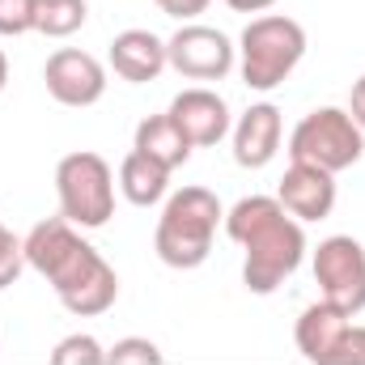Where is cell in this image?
<instances>
[{
    "instance_id": "cell-1",
    "label": "cell",
    "mask_w": 365,
    "mask_h": 365,
    "mask_svg": "<svg viewBox=\"0 0 365 365\" xmlns=\"http://www.w3.org/2000/svg\"><path fill=\"white\" fill-rule=\"evenodd\" d=\"M225 234L247 247L242 284L251 293H276L284 276L297 272L306 234L302 225L284 212V204L272 195H247L225 212Z\"/></svg>"
},
{
    "instance_id": "cell-24",
    "label": "cell",
    "mask_w": 365,
    "mask_h": 365,
    "mask_svg": "<svg viewBox=\"0 0 365 365\" xmlns=\"http://www.w3.org/2000/svg\"><path fill=\"white\" fill-rule=\"evenodd\" d=\"M208 4H212V0H158V9H162L166 17H182V21H187V17H200Z\"/></svg>"
},
{
    "instance_id": "cell-19",
    "label": "cell",
    "mask_w": 365,
    "mask_h": 365,
    "mask_svg": "<svg viewBox=\"0 0 365 365\" xmlns=\"http://www.w3.org/2000/svg\"><path fill=\"white\" fill-rule=\"evenodd\" d=\"M51 365H106V353L93 336H68L51 353Z\"/></svg>"
},
{
    "instance_id": "cell-15",
    "label": "cell",
    "mask_w": 365,
    "mask_h": 365,
    "mask_svg": "<svg viewBox=\"0 0 365 365\" xmlns=\"http://www.w3.org/2000/svg\"><path fill=\"white\" fill-rule=\"evenodd\" d=\"M349 327H353V323H349L344 310L319 302V306H310V310L297 319V331H293L297 353H302L306 361H314V365H331V353H336V344L344 340Z\"/></svg>"
},
{
    "instance_id": "cell-18",
    "label": "cell",
    "mask_w": 365,
    "mask_h": 365,
    "mask_svg": "<svg viewBox=\"0 0 365 365\" xmlns=\"http://www.w3.org/2000/svg\"><path fill=\"white\" fill-rule=\"evenodd\" d=\"M90 21L86 0H34V30L47 38H68Z\"/></svg>"
},
{
    "instance_id": "cell-5",
    "label": "cell",
    "mask_w": 365,
    "mask_h": 365,
    "mask_svg": "<svg viewBox=\"0 0 365 365\" xmlns=\"http://www.w3.org/2000/svg\"><path fill=\"white\" fill-rule=\"evenodd\" d=\"M56 191H60V217L68 225L98 230L115 217V179L110 166L98 153H68L56 166Z\"/></svg>"
},
{
    "instance_id": "cell-2",
    "label": "cell",
    "mask_w": 365,
    "mask_h": 365,
    "mask_svg": "<svg viewBox=\"0 0 365 365\" xmlns=\"http://www.w3.org/2000/svg\"><path fill=\"white\" fill-rule=\"evenodd\" d=\"M217 221H225V212L208 187H182L179 195H170V204L158 221V238H153L162 264L179 268V272L200 268L212 251Z\"/></svg>"
},
{
    "instance_id": "cell-27",
    "label": "cell",
    "mask_w": 365,
    "mask_h": 365,
    "mask_svg": "<svg viewBox=\"0 0 365 365\" xmlns=\"http://www.w3.org/2000/svg\"><path fill=\"white\" fill-rule=\"evenodd\" d=\"M4 86H9V60H4V51H0V93H4Z\"/></svg>"
},
{
    "instance_id": "cell-20",
    "label": "cell",
    "mask_w": 365,
    "mask_h": 365,
    "mask_svg": "<svg viewBox=\"0 0 365 365\" xmlns=\"http://www.w3.org/2000/svg\"><path fill=\"white\" fill-rule=\"evenodd\" d=\"M106 365H162V353L153 340H119L110 353H106Z\"/></svg>"
},
{
    "instance_id": "cell-4",
    "label": "cell",
    "mask_w": 365,
    "mask_h": 365,
    "mask_svg": "<svg viewBox=\"0 0 365 365\" xmlns=\"http://www.w3.org/2000/svg\"><path fill=\"white\" fill-rule=\"evenodd\" d=\"M361 153H365L361 128L353 123L349 110H336V106L310 110V115L293 128V140H289V158H293V162L319 166V170H327V175H340V170L357 166Z\"/></svg>"
},
{
    "instance_id": "cell-16",
    "label": "cell",
    "mask_w": 365,
    "mask_h": 365,
    "mask_svg": "<svg viewBox=\"0 0 365 365\" xmlns=\"http://www.w3.org/2000/svg\"><path fill=\"white\" fill-rule=\"evenodd\" d=\"M132 149L145 153V158H153V162L166 166V170H179L182 162L191 158V140L179 132V123H175L170 115L145 119V123L136 128V145H132Z\"/></svg>"
},
{
    "instance_id": "cell-3",
    "label": "cell",
    "mask_w": 365,
    "mask_h": 365,
    "mask_svg": "<svg viewBox=\"0 0 365 365\" xmlns=\"http://www.w3.org/2000/svg\"><path fill=\"white\" fill-rule=\"evenodd\" d=\"M306 56V30L293 17H255L242 30V81L251 90H276Z\"/></svg>"
},
{
    "instance_id": "cell-8",
    "label": "cell",
    "mask_w": 365,
    "mask_h": 365,
    "mask_svg": "<svg viewBox=\"0 0 365 365\" xmlns=\"http://www.w3.org/2000/svg\"><path fill=\"white\" fill-rule=\"evenodd\" d=\"M166 64L191 81H221L234 68V47L212 26H182L166 43Z\"/></svg>"
},
{
    "instance_id": "cell-12",
    "label": "cell",
    "mask_w": 365,
    "mask_h": 365,
    "mask_svg": "<svg viewBox=\"0 0 365 365\" xmlns=\"http://www.w3.org/2000/svg\"><path fill=\"white\" fill-rule=\"evenodd\" d=\"M276 149H280V110L272 102H259L234 128V158H238V166L259 170L276 158Z\"/></svg>"
},
{
    "instance_id": "cell-14",
    "label": "cell",
    "mask_w": 365,
    "mask_h": 365,
    "mask_svg": "<svg viewBox=\"0 0 365 365\" xmlns=\"http://www.w3.org/2000/svg\"><path fill=\"white\" fill-rule=\"evenodd\" d=\"M110 68L123 81L145 86L166 68V43L149 30H123V34L110 38Z\"/></svg>"
},
{
    "instance_id": "cell-26",
    "label": "cell",
    "mask_w": 365,
    "mask_h": 365,
    "mask_svg": "<svg viewBox=\"0 0 365 365\" xmlns=\"http://www.w3.org/2000/svg\"><path fill=\"white\" fill-rule=\"evenodd\" d=\"M234 13H264V9H272L276 0H225Z\"/></svg>"
},
{
    "instance_id": "cell-23",
    "label": "cell",
    "mask_w": 365,
    "mask_h": 365,
    "mask_svg": "<svg viewBox=\"0 0 365 365\" xmlns=\"http://www.w3.org/2000/svg\"><path fill=\"white\" fill-rule=\"evenodd\" d=\"M331 365H365V327H349L344 340L336 344Z\"/></svg>"
},
{
    "instance_id": "cell-13",
    "label": "cell",
    "mask_w": 365,
    "mask_h": 365,
    "mask_svg": "<svg viewBox=\"0 0 365 365\" xmlns=\"http://www.w3.org/2000/svg\"><path fill=\"white\" fill-rule=\"evenodd\" d=\"M21 247H26V264H30L38 276H47V280H51V276L60 272V268H64V264L86 247V238H81L64 217H51V221H38V225L26 234V242H21Z\"/></svg>"
},
{
    "instance_id": "cell-25",
    "label": "cell",
    "mask_w": 365,
    "mask_h": 365,
    "mask_svg": "<svg viewBox=\"0 0 365 365\" xmlns=\"http://www.w3.org/2000/svg\"><path fill=\"white\" fill-rule=\"evenodd\" d=\"M349 115H353V123L365 132V77L353 86V93H349Z\"/></svg>"
},
{
    "instance_id": "cell-7",
    "label": "cell",
    "mask_w": 365,
    "mask_h": 365,
    "mask_svg": "<svg viewBox=\"0 0 365 365\" xmlns=\"http://www.w3.org/2000/svg\"><path fill=\"white\" fill-rule=\"evenodd\" d=\"M314 280L323 289V302L344 310L349 319L365 310V251L357 238H327L314 251Z\"/></svg>"
},
{
    "instance_id": "cell-21",
    "label": "cell",
    "mask_w": 365,
    "mask_h": 365,
    "mask_svg": "<svg viewBox=\"0 0 365 365\" xmlns=\"http://www.w3.org/2000/svg\"><path fill=\"white\" fill-rule=\"evenodd\" d=\"M26 268V247H21V238H13V230H4L0 225V289H9L17 276Z\"/></svg>"
},
{
    "instance_id": "cell-22",
    "label": "cell",
    "mask_w": 365,
    "mask_h": 365,
    "mask_svg": "<svg viewBox=\"0 0 365 365\" xmlns=\"http://www.w3.org/2000/svg\"><path fill=\"white\" fill-rule=\"evenodd\" d=\"M34 30V0H0V34H26Z\"/></svg>"
},
{
    "instance_id": "cell-9",
    "label": "cell",
    "mask_w": 365,
    "mask_h": 365,
    "mask_svg": "<svg viewBox=\"0 0 365 365\" xmlns=\"http://www.w3.org/2000/svg\"><path fill=\"white\" fill-rule=\"evenodd\" d=\"M43 81H47V93H51L60 106H93V102L106 93V68L93 60L90 51L60 47V51L47 60Z\"/></svg>"
},
{
    "instance_id": "cell-10",
    "label": "cell",
    "mask_w": 365,
    "mask_h": 365,
    "mask_svg": "<svg viewBox=\"0 0 365 365\" xmlns=\"http://www.w3.org/2000/svg\"><path fill=\"white\" fill-rule=\"evenodd\" d=\"M289 217H302V221H323L331 217L336 208V179L319 166H306V162H293L280 179V195Z\"/></svg>"
},
{
    "instance_id": "cell-6",
    "label": "cell",
    "mask_w": 365,
    "mask_h": 365,
    "mask_svg": "<svg viewBox=\"0 0 365 365\" xmlns=\"http://www.w3.org/2000/svg\"><path fill=\"white\" fill-rule=\"evenodd\" d=\"M51 289L56 297L64 302L68 314H81V319H93V314H106L119 297V276L115 268L93 251L90 242L51 276Z\"/></svg>"
},
{
    "instance_id": "cell-11",
    "label": "cell",
    "mask_w": 365,
    "mask_h": 365,
    "mask_svg": "<svg viewBox=\"0 0 365 365\" xmlns=\"http://www.w3.org/2000/svg\"><path fill=\"white\" fill-rule=\"evenodd\" d=\"M166 115L179 123V132L191 140V149H208L230 132V106L212 90H182Z\"/></svg>"
},
{
    "instance_id": "cell-17",
    "label": "cell",
    "mask_w": 365,
    "mask_h": 365,
    "mask_svg": "<svg viewBox=\"0 0 365 365\" xmlns=\"http://www.w3.org/2000/svg\"><path fill=\"white\" fill-rule=\"evenodd\" d=\"M166 182H170V170L158 166L153 158L136 153V149H132V153L123 158V166H119V187H123V195H128L136 208L158 204V200L166 195Z\"/></svg>"
}]
</instances>
